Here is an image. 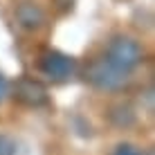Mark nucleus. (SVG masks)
Masks as SVG:
<instances>
[{"instance_id": "nucleus-1", "label": "nucleus", "mask_w": 155, "mask_h": 155, "mask_svg": "<svg viewBox=\"0 0 155 155\" xmlns=\"http://www.w3.org/2000/svg\"><path fill=\"white\" fill-rule=\"evenodd\" d=\"M88 79L101 90H119L126 83V72L113 65L108 58H101L88 70Z\"/></svg>"}, {"instance_id": "nucleus-2", "label": "nucleus", "mask_w": 155, "mask_h": 155, "mask_svg": "<svg viewBox=\"0 0 155 155\" xmlns=\"http://www.w3.org/2000/svg\"><path fill=\"white\" fill-rule=\"evenodd\" d=\"M140 58H142V50L130 38H117V41H113V45L108 50V61L124 72L133 70L140 63Z\"/></svg>"}, {"instance_id": "nucleus-3", "label": "nucleus", "mask_w": 155, "mask_h": 155, "mask_svg": "<svg viewBox=\"0 0 155 155\" xmlns=\"http://www.w3.org/2000/svg\"><path fill=\"white\" fill-rule=\"evenodd\" d=\"M41 70L45 77L54 79V81H63L68 79L74 70V61L70 56L61 54V52H47L41 61Z\"/></svg>"}, {"instance_id": "nucleus-4", "label": "nucleus", "mask_w": 155, "mask_h": 155, "mask_svg": "<svg viewBox=\"0 0 155 155\" xmlns=\"http://www.w3.org/2000/svg\"><path fill=\"white\" fill-rule=\"evenodd\" d=\"M16 97H18L23 104L27 106H41L45 101V88L36 81H29V79H23L16 88Z\"/></svg>"}, {"instance_id": "nucleus-5", "label": "nucleus", "mask_w": 155, "mask_h": 155, "mask_svg": "<svg viewBox=\"0 0 155 155\" xmlns=\"http://www.w3.org/2000/svg\"><path fill=\"white\" fill-rule=\"evenodd\" d=\"M18 18H20V23L25 25V27H38L41 25V12L36 7H31V5H27V7H23L18 12Z\"/></svg>"}, {"instance_id": "nucleus-6", "label": "nucleus", "mask_w": 155, "mask_h": 155, "mask_svg": "<svg viewBox=\"0 0 155 155\" xmlns=\"http://www.w3.org/2000/svg\"><path fill=\"white\" fill-rule=\"evenodd\" d=\"M16 153V144L9 137L0 135V155H14Z\"/></svg>"}, {"instance_id": "nucleus-7", "label": "nucleus", "mask_w": 155, "mask_h": 155, "mask_svg": "<svg viewBox=\"0 0 155 155\" xmlns=\"http://www.w3.org/2000/svg\"><path fill=\"white\" fill-rule=\"evenodd\" d=\"M115 155H142V153H140V148H135L133 144H119Z\"/></svg>"}, {"instance_id": "nucleus-8", "label": "nucleus", "mask_w": 155, "mask_h": 155, "mask_svg": "<svg viewBox=\"0 0 155 155\" xmlns=\"http://www.w3.org/2000/svg\"><path fill=\"white\" fill-rule=\"evenodd\" d=\"M7 94H9V83H7L5 77H0V104L7 99Z\"/></svg>"}]
</instances>
